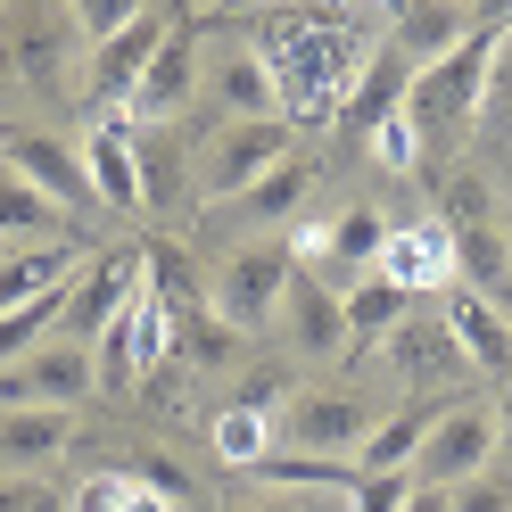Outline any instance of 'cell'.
Wrapping results in <instances>:
<instances>
[{"mask_svg": "<svg viewBox=\"0 0 512 512\" xmlns=\"http://www.w3.org/2000/svg\"><path fill=\"white\" fill-rule=\"evenodd\" d=\"M75 265H83V248L0 256V314H17V306H34V298H67V290H75Z\"/></svg>", "mask_w": 512, "mask_h": 512, "instance_id": "obj_27", "label": "cell"}, {"mask_svg": "<svg viewBox=\"0 0 512 512\" xmlns=\"http://www.w3.org/2000/svg\"><path fill=\"white\" fill-rule=\"evenodd\" d=\"M422 488L413 471H380V479H356L347 488V512H405V496Z\"/></svg>", "mask_w": 512, "mask_h": 512, "instance_id": "obj_34", "label": "cell"}, {"mask_svg": "<svg viewBox=\"0 0 512 512\" xmlns=\"http://www.w3.org/2000/svg\"><path fill=\"white\" fill-rule=\"evenodd\" d=\"M207 91H215L223 124H240V116H281V83H273V67H265V50H256V42L223 50L215 75H207Z\"/></svg>", "mask_w": 512, "mask_h": 512, "instance_id": "obj_22", "label": "cell"}, {"mask_svg": "<svg viewBox=\"0 0 512 512\" xmlns=\"http://www.w3.org/2000/svg\"><path fill=\"white\" fill-rule=\"evenodd\" d=\"M446 512H512V463H488L446 488Z\"/></svg>", "mask_w": 512, "mask_h": 512, "instance_id": "obj_32", "label": "cell"}, {"mask_svg": "<svg viewBox=\"0 0 512 512\" xmlns=\"http://www.w3.org/2000/svg\"><path fill=\"white\" fill-rule=\"evenodd\" d=\"M380 356H389L405 397H463V380H471V356L455 347V331H446L438 306H413L405 323L380 339Z\"/></svg>", "mask_w": 512, "mask_h": 512, "instance_id": "obj_7", "label": "cell"}, {"mask_svg": "<svg viewBox=\"0 0 512 512\" xmlns=\"http://www.w3.org/2000/svg\"><path fill=\"white\" fill-rule=\"evenodd\" d=\"M413 58L389 42V50H372L364 58V75H356V91H347V108H339V124H356V133H372V124H389V116H405V91H413Z\"/></svg>", "mask_w": 512, "mask_h": 512, "instance_id": "obj_23", "label": "cell"}, {"mask_svg": "<svg viewBox=\"0 0 512 512\" xmlns=\"http://www.w3.org/2000/svg\"><path fill=\"white\" fill-rule=\"evenodd\" d=\"M281 347H290V364H339L347 356V306L323 273H290V290H281V314H273Z\"/></svg>", "mask_w": 512, "mask_h": 512, "instance_id": "obj_12", "label": "cell"}, {"mask_svg": "<svg viewBox=\"0 0 512 512\" xmlns=\"http://www.w3.org/2000/svg\"><path fill=\"white\" fill-rule=\"evenodd\" d=\"M83 166H91V190H100V207H108V215H141L133 124H91V141H83Z\"/></svg>", "mask_w": 512, "mask_h": 512, "instance_id": "obj_24", "label": "cell"}, {"mask_svg": "<svg viewBox=\"0 0 512 512\" xmlns=\"http://www.w3.org/2000/svg\"><path fill=\"white\" fill-rule=\"evenodd\" d=\"M479 25H488V34H504V25H512V0H479V9H471Z\"/></svg>", "mask_w": 512, "mask_h": 512, "instance_id": "obj_41", "label": "cell"}, {"mask_svg": "<svg viewBox=\"0 0 512 512\" xmlns=\"http://www.w3.org/2000/svg\"><path fill=\"white\" fill-rule=\"evenodd\" d=\"M380 273H389L397 290H413V298H438L446 281H455V248H446L438 215H430V223H405V232H389V248H380Z\"/></svg>", "mask_w": 512, "mask_h": 512, "instance_id": "obj_19", "label": "cell"}, {"mask_svg": "<svg viewBox=\"0 0 512 512\" xmlns=\"http://www.w3.org/2000/svg\"><path fill=\"white\" fill-rule=\"evenodd\" d=\"M67 9H75V25H83L91 42H108L116 25H133V17L149 9V0H67Z\"/></svg>", "mask_w": 512, "mask_h": 512, "instance_id": "obj_36", "label": "cell"}, {"mask_svg": "<svg viewBox=\"0 0 512 512\" xmlns=\"http://www.w3.org/2000/svg\"><path fill=\"white\" fill-rule=\"evenodd\" d=\"M133 166H141V207H182L190 199V141L182 124H133Z\"/></svg>", "mask_w": 512, "mask_h": 512, "instance_id": "obj_20", "label": "cell"}, {"mask_svg": "<svg viewBox=\"0 0 512 512\" xmlns=\"http://www.w3.org/2000/svg\"><path fill=\"white\" fill-rule=\"evenodd\" d=\"M372 422H380V413H372L356 389H298L290 405H281L273 430H281L290 455H356Z\"/></svg>", "mask_w": 512, "mask_h": 512, "instance_id": "obj_11", "label": "cell"}, {"mask_svg": "<svg viewBox=\"0 0 512 512\" xmlns=\"http://www.w3.org/2000/svg\"><path fill=\"white\" fill-rule=\"evenodd\" d=\"M356 479L364 471L347 455H290V446H273V455L256 463V488H290V496H347Z\"/></svg>", "mask_w": 512, "mask_h": 512, "instance_id": "obj_28", "label": "cell"}, {"mask_svg": "<svg viewBox=\"0 0 512 512\" xmlns=\"http://www.w3.org/2000/svg\"><path fill=\"white\" fill-rule=\"evenodd\" d=\"M496 455L512 463V372H504V389H496Z\"/></svg>", "mask_w": 512, "mask_h": 512, "instance_id": "obj_39", "label": "cell"}, {"mask_svg": "<svg viewBox=\"0 0 512 512\" xmlns=\"http://www.w3.org/2000/svg\"><path fill=\"white\" fill-rule=\"evenodd\" d=\"M67 446H75V413L67 405H0V471L42 479Z\"/></svg>", "mask_w": 512, "mask_h": 512, "instance_id": "obj_16", "label": "cell"}, {"mask_svg": "<svg viewBox=\"0 0 512 512\" xmlns=\"http://www.w3.org/2000/svg\"><path fill=\"white\" fill-rule=\"evenodd\" d=\"M339 306H347V356H364V347H380V339H389V331H397L422 298H413V290H397V281L372 265V273H356V281L339 290Z\"/></svg>", "mask_w": 512, "mask_h": 512, "instance_id": "obj_21", "label": "cell"}, {"mask_svg": "<svg viewBox=\"0 0 512 512\" xmlns=\"http://www.w3.org/2000/svg\"><path fill=\"white\" fill-rule=\"evenodd\" d=\"M290 273H298V248H290V240H240V248L215 265L207 306H215L240 339H256V331L281 314V290H290Z\"/></svg>", "mask_w": 512, "mask_h": 512, "instance_id": "obj_6", "label": "cell"}, {"mask_svg": "<svg viewBox=\"0 0 512 512\" xmlns=\"http://www.w3.org/2000/svg\"><path fill=\"white\" fill-rule=\"evenodd\" d=\"M306 182H314V166H306V149H290L273 174H256L240 199H232V215L248 223V232H265V223H281V215H298V199H306Z\"/></svg>", "mask_w": 512, "mask_h": 512, "instance_id": "obj_29", "label": "cell"}, {"mask_svg": "<svg viewBox=\"0 0 512 512\" xmlns=\"http://www.w3.org/2000/svg\"><path fill=\"white\" fill-rule=\"evenodd\" d=\"M290 149H298L290 116H240V124H215L207 149H199V182H190V199H199V207H232L240 190H248L256 174H273Z\"/></svg>", "mask_w": 512, "mask_h": 512, "instance_id": "obj_5", "label": "cell"}, {"mask_svg": "<svg viewBox=\"0 0 512 512\" xmlns=\"http://www.w3.org/2000/svg\"><path fill=\"white\" fill-rule=\"evenodd\" d=\"M364 0H273L265 34H256V50H265V67L281 83V108H290L298 124H323L347 108V91H356L364 75Z\"/></svg>", "mask_w": 512, "mask_h": 512, "instance_id": "obj_1", "label": "cell"}, {"mask_svg": "<svg viewBox=\"0 0 512 512\" xmlns=\"http://www.w3.org/2000/svg\"><path fill=\"white\" fill-rule=\"evenodd\" d=\"M405 512H446V488H413V496H405Z\"/></svg>", "mask_w": 512, "mask_h": 512, "instance_id": "obj_42", "label": "cell"}, {"mask_svg": "<svg viewBox=\"0 0 512 512\" xmlns=\"http://www.w3.org/2000/svg\"><path fill=\"white\" fill-rule=\"evenodd\" d=\"M174 25H166V9H141L133 25H116L108 42H91V75H83V108L100 116V124H116V108L133 100V83L149 75V58H157V42H166Z\"/></svg>", "mask_w": 512, "mask_h": 512, "instance_id": "obj_10", "label": "cell"}, {"mask_svg": "<svg viewBox=\"0 0 512 512\" xmlns=\"http://www.w3.org/2000/svg\"><path fill=\"white\" fill-rule=\"evenodd\" d=\"M290 397H298V380L290 372H265V364L232 380V405H248V413H273V405H290Z\"/></svg>", "mask_w": 512, "mask_h": 512, "instance_id": "obj_35", "label": "cell"}, {"mask_svg": "<svg viewBox=\"0 0 512 512\" xmlns=\"http://www.w3.org/2000/svg\"><path fill=\"white\" fill-rule=\"evenodd\" d=\"M0 9H9V0H0Z\"/></svg>", "mask_w": 512, "mask_h": 512, "instance_id": "obj_44", "label": "cell"}, {"mask_svg": "<svg viewBox=\"0 0 512 512\" xmlns=\"http://www.w3.org/2000/svg\"><path fill=\"white\" fill-rule=\"evenodd\" d=\"M0 512H67L50 479H25V471H0Z\"/></svg>", "mask_w": 512, "mask_h": 512, "instance_id": "obj_37", "label": "cell"}, {"mask_svg": "<svg viewBox=\"0 0 512 512\" xmlns=\"http://www.w3.org/2000/svg\"><path fill=\"white\" fill-rule=\"evenodd\" d=\"M248 512H306V496H290V488H256Z\"/></svg>", "mask_w": 512, "mask_h": 512, "instance_id": "obj_40", "label": "cell"}, {"mask_svg": "<svg viewBox=\"0 0 512 512\" xmlns=\"http://www.w3.org/2000/svg\"><path fill=\"white\" fill-rule=\"evenodd\" d=\"M438 405L446 397H405L397 413H380V422L364 430V446L347 463H356L364 479H380V471H413V455H422V438H430V422H438Z\"/></svg>", "mask_w": 512, "mask_h": 512, "instance_id": "obj_18", "label": "cell"}, {"mask_svg": "<svg viewBox=\"0 0 512 512\" xmlns=\"http://www.w3.org/2000/svg\"><path fill=\"white\" fill-rule=\"evenodd\" d=\"M207 83V67H199V42L174 34L157 42V58H149V75L133 83V100H124V124H182V108H190V91Z\"/></svg>", "mask_w": 512, "mask_h": 512, "instance_id": "obj_15", "label": "cell"}, {"mask_svg": "<svg viewBox=\"0 0 512 512\" xmlns=\"http://www.w3.org/2000/svg\"><path fill=\"white\" fill-rule=\"evenodd\" d=\"M67 512H174V496H157L141 471H91L67 496Z\"/></svg>", "mask_w": 512, "mask_h": 512, "instance_id": "obj_30", "label": "cell"}, {"mask_svg": "<svg viewBox=\"0 0 512 512\" xmlns=\"http://www.w3.org/2000/svg\"><path fill=\"white\" fill-rule=\"evenodd\" d=\"M372 157H380V166H389V174H422V133H413V116H389V124H372Z\"/></svg>", "mask_w": 512, "mask_h": 512, "instance_id": "obj_33", "label": "cell"}, {"mask_svg": "<svg viewBox=\"0 0 512 512\" xmlns=\"http://www.w3.org/2000/svg\"><path fill=\"white\" fill-rule=\"evenodd\" d=\"M471 9H446V0H389V42L413 58V67H430V58H446L471 25Z\"/></svg>", "mask_w": 512, "mask_h": 512, "instance_id": "obj_26", "label": "cell"}, {"mask_svg": "<svg viewBox=\"0 0 512 512\" xmlns=\"http://www.w3.org/2000/svg\"><path fill=\"white\" fill-rule=\"evenodd\" d=\"M75 9L67 0H9L0 9V75L25 83L34 100H58L67 91V58H75Z\"/></svg>", "mask_w": 512, "mask_h": 512, "instance_id": "obj_4", "label": "cell"}, {"mask_svg": "<svg viewBox=\"0 0 512 512\" xmlns=\"http://www.w3.org/2000/svg\"><path fill=\"white\" fill-rule=\"evenodd\" d=\"M0 166H9V174H25V182L42 190V199H58V207H67L75 223H91V215H100V190H91V166H83V149H67L58 133H34V124H25V133H9Z\"/></svg>", "mask_w": 512, "mask_h": 512, "instance_id": "obj_14", "label": "cell"}, {"mask_svg": "<svg viewBox=\"0 0 512 512\" xmlns=\"http://www.w3.org/2000/svg\"><path fill=\"white\" fill-rule=\"evenodd\" d=\"M446 9H479V0H446Z\"/></svg>", "mask_w": 512, "mask_h": 512, "instance_id": "obj_43", "label": "cell"}, {"mask_svg": "<svg viewBox=\"0 0 512 512\" xmlns=\"http://www.w3.org/2000/svg\"><path fill=\"white\" fill-rule=\"evenodd\" d=\"M488 463H496V405L471 397V389L446 397L430 438H422V455H413V479H422V488H455V479L488 471Z\"/></svg>", "mask_w": 512, "mask_h": 512, "instance_id": "obj_8", "label": "cell"}, {"mask_svg": "<svg viewBox=\"0 0 512 512\" xmlns=\"http://www.w3.org/2000/svg\"><path fill=\"white\" fill-rule=\"evenodd\" d=\"M438 314H446V331H455V347L471 356V372H512V323H504V306H488L479 290H463V281H446Z\"/></svg>", "mask_w": 512, "mask_h": 512, "instance_id": "obj_17", "label": "cell"}, {"mask_svg": "<svg viewBox=\"0 0 512 512\" xmlns=\"http://www.w3.org/2000/svg\"><path fill=\"white\" fill-rule=\"evenodd\" d=\"M488 100H504V108H512V25L496 34V75H488Z\"/></svg>", "mask_w": 512, "mask_h": 512, "instance_id": "obj_38", "label": "cell"}, {"mask_svg": "<svg viewBox=\"0 0 512 512\" xmlns=\"http://www.w3.org/2000/svg\"><path fill=\"white\" fill-rule=\"evenodd\" d=\"M281 446V430H273V413H248V405H223L215 413V463H232V471H256Z\"/></svg>", "mask_w": 512, "mask_h": 512, "instance_id": "obj_31", "label": "cell"}, {"mask_svg": "<svg viewBox=\"0 0 512 512\" xmlns=\"http://www.w3.org/2000/svg\"><path fill=\"white\" fill-rule=\"evenodd\" d=\"M0 232H9V240H58V248H83L91 240L67 207L42 199V190L25 182V174H9V166H0Z\"/></svg>", "mask_w": 512, "mask_h": 512, "instance_id": "obj_25", "label": "cell"}, {"mask_svg": "<svg viewBox=\"0 0 512 512\" xmlns=\"http://www.w3.org/2000/svg\"><path fill=\"white\" fill-rule=\"evenodd\" d=\"M422 182L438 199V232L455 248V281L479 290L488 306H504V323H512V248L496 223V182L479 166H422Z\"/></svg>", "mask_w": 512, "mask_h": 512, "instance_id": "obj_2", "label": "cell"}, {"mask_svg": "<svg viewBox=\"0 0 512 512\" xmlns=\"http://www.w3.org/2000/svg\"><path fill=\"white\" fill-rule=\"evenodd\" d=\"M488 75H496V34L488 25H471L446 58H430V67L413 75L405 116H413V133H422V149H438L446 133H463V124L488 108Z\"/></svg>", "mask_w": 512, "mask_h": 512, "instance_id": "obj_3", "label": "cell"}, {"mask_svg": "<svg viewBox=\"0 0 512 512\" xmlns=\"http://www.w3.org/2000/svg\"><path fill=\"white\" fill-rule=\"evenodd\" d=\"M91 389H100V364H91V347L67 339V331L34 339L9 372H0V405H67L75 413Z\"/></svg>", "mask_w": 512, "mask_h": 512, "instance_id": "obj_9", "label": "cell"}, {"mask_svg": "<svg viewBox=\"0 0 512 512\" xmlns=\"http://www.w3.org/2000/svg\"><path fill=\"white\" fill-rule=\"evenodd\" d=\"M141 281H149V256H141V248H108V256H91V265L75 273L67 306H58V331L91 347V339H100L124 306H133V290H141Z\"/></svg>", "mask_w": 512, "mask_h": 512, "instance_id": "obj_13", "label": "cell"}]
</instances>
